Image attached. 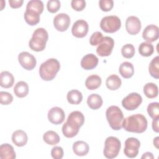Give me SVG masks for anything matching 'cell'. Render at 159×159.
<instances>
[{
	"instance_id": "2e32d148",
	"label": "cell",
	"mask_w": 159,
	"mask_h": 159,
	"mask_svg": "<svg viewBox=\"0 0 159 159\" xmlns=\"http://www.w3.org/2000/svg\"><path fill=\"white\" fill-rule=\"evenodd\" d=\"M142 37L149 43L156 41L159 37L158 27L153 24L147 25L143 31Z\"/></svg>"
},
{
	"instance_id": "f546056e",
	"label": "cell",
	"mask_w": 159,
	"mask_h": 159,
	"mask_svg": "<svg viewBox=\"0 0 159 159\" xmlns=\"http://www.w3.org/2000/svg\"><path fill=\"white\" fill-rule=\"evenodd\" d=\"M143 93L148 98H156L158 94V86L153 83H147L143 86Z\"/></svg>"
},
{
	"instance_id": "d4e9b609",
	"label": "cell",
	"mask_w": 159,
	"mask_h": 159,
	"mask_svg": "<svg viewBox=\"0 0 159 159\" xmlns=\"http://www.w3.org/2000/svg\"><path fill=\"white\" fill-rule=\"evenodd\" d=\"M87 104L91 109L96 110L101 107L102 99L101 96L98 94H91L87 99Z\"/></svg>"
},
{
	"instance_id": "bcb514c9",
	"label": "cell",
	"mask_w": 159,
	"mask_h": 159,
	"mask_svg": "<svg viewBox=\"0 0 159 159\" xmlns=\"http://www.w3.org/2000/svg\"><path fill=\"white\" fill-rule=\"evenodd\" d=\"M158 139H159V137H157L153 140V144L157 148H158Z\"/></svg>"
},
{
	"instance_id": "3957f363",
	"label": "cell",
	"mask_w": 159,
	"mask_h": 159,
	"mask_svg": "<svg viewBox=\"0 0 159 159\" xmlns=\"http://www.w3.org/2000/svg\"><path fill=\"white\" fill-rule=\"evenodd\" d=\"M48 39L47 31L44 28H38L34 32L32 37L29 42V46L34 51H42L46 47Z\"/></svg>"
},
{
	"instance_id": "e575fe53",
	"label": "cell",
	"mask_w": 159,
	"mask_h": 159,
	"mask_svg": "<svg viewBox=\"0 0 159 159\" xmlns=\"http://www.w3.org/2000/svg\"><path fill=\"white\" fill-rule=\"evenodd\" d=\"M122 55L126 58H130L135 54V48L132 44L127 43L122 46L121 48Z\"/></svg>"
},
{
	"instance_id": "4dcf8cb0",
	"label": "cell",
	"mask_w": 159,
	"mask_h": 159,
	"mask_svg": "<svg viewBox=\"0 0 159 159\" xmlns=\"http://www.w3.org/2000/svg\"><path fill=\"white\" fill-rule=\"evenodd\" d=\"M148 71L150 75L154 78H159V57L157 56L150 61L148 66Z\"/></svg>"
},
{
	"instance_id": "9c48e42d",
	"label": "cell",
	"mask_w": 159,
	"mask_h": 159,
	"mask_svg": "<svg viewBox=\"0 0 159 159\" xmlns=\"http://www.w3.org/2000/svg\"><path fill=\"white\" fill-rule=\"evenodd\" d=\"M114 45V41L110 37H104L102 41L98 45L96 53L100 57H107L111 55Z\"/></svg>"
},
{
	"instance_id": "8992f818",
	"label": "cell",
	"mask_w": 159,
	"mask_h": 159,
	"mask_svg": "<svg viewBox=\"0 0 159 159\" xmlns=\"http://www.w3.org/2000/svg\"><path fill=\"white\" fill-rule=\"evenodd\" d=\"M121 27V21L116 16H108L104 17L100 22L101 29L107 33L117 32Z\"/></svg>"
},
{
	"instance_id": "5b68a950",
	"label": "cell",
	"mask_w": 159,
	"mask_h": 159,
	"mask_svg": "<svg viewBox=\"0 0 159 159\" xmlns=\"http://www.w3.org/2000/svg\"><path fill=\"white\" fill-rule=\"evenodd\" d=\"M121 143L119 139L113 136L108 137L104 142L103 154L107 158H114L118 155Z\"/></svg>"
},
{
	"instance_id": "60d3db41",
	"label": "cell",
	"mask_w": 159,
	"mask_h": 159,
	"mask_svg": "<svg viewBox=\"0 0 159 159\" xmlns=\"http://www.w3.org/2000/svg\"><path fill=\"white\" fill-rule=\"evenodd\" d=\"M71 5L75 11H81L86 7V1L84 0H72Z\"/></svg>"
},
{
	"instance_id": "7bdbcfd3",
	"label": "cell",
	"mask_w": 159,
	"mask_h": 159,
	"mask_svg": "<svg viewBox=\"0 0 159 159\" xmlns=\"http://www.w3.org/2000/svg\"><path fill=\"white\" fill-rule=\"evenodd\" d=\"M24 2L23 0H9L10 6L12 8L20 7Z\"/></svg>"
},
{
	"instance_id": "b9f144b4",
	"label": "cell",
	"mask_w": 159,
	"mask_h": 159,
	"mask_svg": "<svg viewBox=\"0 0 159 159\" xmlns=\"http://www.w3.org/2000/svg\"><path fill=\"white\" fill-rule=\"evenodd\" d=\"M63 150L61 147L55 146L52 149L51 155L55 159H61L63 157Z\"/></svg>"
},
{
	"instance_id": "8fae6325",
	"label": "cell",
	"mask_w": 159,
	"mask_h": 159,
	"mask_svg": "<svg viewBox=\"0 0 159 159\" xmlns=\"http://www.w3.org/2000/svg\"><path fill=\"white\" fill-rule=\"evenodd\" d=\"M66 122L72 128L80 130L84 122V116L80 111H75L69 114Z\"/></svg>"
},
{
	"instance_id": "30bf717a",
	"label": "cell",
	"mask_w": 159,
	"mask_h": 159,
	"mask_svg": "<svg viewBox=\"0 0 159 159\" xmlns=\"http://www.w3.org/2000/svg\"><path fill=\"white\" fill-rule=\"evenodd\" d=\"M20 65L27 70H32L36 66L37 61L33 55L27 52H22L18 55Z\"/></svg>"
},
{
	"instance_id": "5bb4252c",
	"label": "cell",
	"mask_w": 159,
	"mask_h": 159,
	"mask_svg": "<svg viewBox=\"0 0 159 159\" xmlns=\"http://www.w3.org/2000/svg\"><path fill=\"white\" fill-rule=\"evenodd\" d=\"M65 117V112L61 107L55 106L48 111V119L53 124L58 125L61 124L64 121Z\"/></svg>"
},
{
	"instance_id": "7a4b0ae2",
	"label": "cell",
	"mask_w": 159,
	"mask_h": 159,
	"mask_svg": "<svg viewBox=\"0 0 159 159\" xmlns=\"http://www.w3.org/2000/svg\"><path fill=\"white\" fill-rule=\"evenodd\" d=\"M60 64L56 58H49L43 62L39 68V75L45 81H51L60 70Z\"/></svg>"
},
{
	"instance_id": "7402d4cb",
	"label": "cell",
	"mask_w": 159,
	"mask_h": 159,
	"mask_svg": "<svg viewBox=\"0 0 159 159\" xmlns=\"http://www.w3.org/2000/svg\"><path fill=\"white\" fill-rule=\"evenodd\" d=\"M89 145L84 141H76L73 145V150L78 156H84L89 152Z\"/></svg>"
},
{
	"instance_id": "9a60e30c",
	"label": "cell",
	"mask_w": 159,
	"mask_h": 159,
	"mask_svg": "<svg viewBox=\"0 0 159 159\" xmlns=\"http://www.w3.org/2000/svg\"><path fill=\"white\" fill-rule=\"evenodd\" d=\"M142 25L139 19L134 16H129L127 18L125 21V29L127 32L130 35H135L138 34Z\"/></svg>"
},
{
	"instance_id": "4fadbf2b",
	"label": "cell",
	"mask_w": 159,
	"mask_h": 159,
	"mask_svg": "<svg viewBox=\"0 0 159 159\" xmlns=\"http://www.w3.org/2000/svg\"><path fill=\"white\" fill-rule=\"evenodd\" d=\"M89 26L87 22L84 20L80 19L73 24L71 28V32L75 37L83 38L86 35Z\"/></svg>"
},
{
	"instance_id": "52a82bcc",
	"label": "cell",
	"mask_w": 159,
	"mask_h": 159,
	"mask_svg": "<svg viewBox=\"0 0 159 159\" xmlns=\"http://www.w3.org/2000/svg\"><path fill=\"white\" fill-rule=\"evenodd\" d=\"M140 146V141L134 137H130L125 141L124 153L129 158H132L137 156Z\"/></svg>"
},
{
	"instance_id": "f1b7e54d",
	"label": "cell",
	"mask_w": 159,
	"mask_h": 159,
	"mask_svg": "<svg viewBox=\"0 0 159 159\" xmlns=\"http://www.w3.org/2000/svg\"><path fill=\"white\" fill-rule=\"evenodd\" d=\"M67 101L71 104H78L83 99L82 93L76 89H72L67 93L66 95Z\"/></svg>"
},
{
	"instance_id": "277c9868",
	"label": "cell",
	"mask_w": 159,
	"mask_h": 159,
	"mask_svg": "<svg viewBox=\"0 0 159 159\" xmlns=\"http://www.w3.org/2000/svg\"><path fill=\"white\" fill-rule=\"evenodd\" d=\"M106 116L110 127L113 130H119L122 129L124 114L118 106H111L109 107L106 110Z\"/></svg>"
},
{
	"instance_id": "ab89813d",
	"label": "cell",
	"mask_w": 159,
	"mask_h": 159,
	"mask_svg": "<svg viewBox=\"0 0 159 159\" xmlns=\"http://www.w3.org/2000/svg\"><path fill=\"white\" fill-rule=\"evenodd\" d=\"M99 5L102 11L107 12L112 9L114 6V2L112 0H100L99 1Z\"/></svg>"
},
{
	"instance_id": "836d02e7",
	"label": "cell",
	"mask_w": 159,
	"mask_h": 159,
	"mask_svg": "<svg viewBox=\"0 0 159 159\" xmlns=\"http://www.w3.org/2000/svg\"><path fill=\"white\" fill-rule=\"evenodd\" d=\"M159 103L157 102H151L147 106V112L151 118L159 117Z\"/></svg>"
},
{
	"instance_id": "83f0119b",
	"label": "cell",
	"mask_w": 159,
	"mask_h": 159,
	"mask_svg": "<svg viewBox=\"0 0 159 159\" xmlns=\"http://www.w3.org/2000/svg\"><path fill=\"white\" fill-rule=\"evenodd\" d=\"M24 19L30 25H35L40 21V14L30 10H26L24 13Z\"/></svg>"
},
{
	"instance_id": "d6a6232c",
	"label": "cell",
	"mask_w": 159,
	"mask_h": 159,
	"mask_svg": "<svg viewBox=\"0 0 159 159\" xmlns=\"http://www.w3.org/2000/svg\"><path fill=\"white\" fill-rule=\"evenodd\" d=\"M26 10L33 11L40 14L43 11V3L40 0H31L27 2Z\"/></svg>"
},
{
	"instance_id": "1f68e13d",
	"label": "cell",
	"mask_w": 159,
	"mask_h": 159,
	"mask_svg": "<svg viewBox=\"0 0 159 159\" xmlns=\"http://www.w3.org/2000/svg\"><path fill=\"white\" fill-rule=\"evenodd\" d=\"M154 52L153 45L149 42H145L140 43L139 47V52L143 57H149Z\"/></svg>"
},
{
	"instance_id": "e0dca14e",
	"label": "cell",
	"mask_w": 159,
	"mask_h": 159,
	"mask_svg": "<svg viewBox=\"0 0 159 159\" xmlns=\"http://www.w3.org/2000/svg\"><path fill=\"white\" fill-rule=\"evenodd\" d=\"M98 63V57L93 54L88 53L84 55L81 60V67L86 70H92L96 67Z\"/></svg>"
},
{
	"instance_id": "f35d334b",
	"label": "cell",
	"mask_w": 159,
	"mask_h": 159,
	"mask_svg": "<svg viewBox=\"0 0 159 159\" xmlns=\"http://www.w3.org/2000/svg\"><path fill=\"white\" fill-rule=\"evenodd\" d=\"M47 7L48 12L55 13L60 9V2L58 0H49L47 4Z\"/></svg>"
},
{
	"instance_id": "7c38bea8",
	"label": "cell",
	"mask_w": 159,
	"mask_h": 159,
	"mask_svg": "<svg viewBox=\"0 0 159 159\" xmlns=\"http://www.w3.org/2000/svg\"><path fill=\"white\" fill-rule=\"evenodd\" d=\"M70 24V17L65 13H60L56 15L53 19L55 28L60 32H64L67 30Z\"/></svg>"
},
{
	"instance_id": "ba28073f",
	"label": "cell",
	"mask_w": 159,
	"mask_h": 159,
	"mask_svg": "<svg viewBox=\"0 0 159 159\" xmlns=\"http://www.w3.org/2000/svg\"><path fill=\"white\" fill-rule=\"evenodd\" d=\"M142 98L137 93H132L128 94L122 101V106L128 111L136 109L142 103Z\"/></svg>"
},
{
	"instance_id": "4316f807",
	"label": "cell",
	"mask_w": 159,
	"mask_h": 159,
	"mask_svg": "<svg viewBox=\"0 0 159 159\" xmlns=\"http://www.w3.org/2000/svg\"><path fill=\"white\" fill-rule=\"evenodd\" d=\"M43 139L45 143L51 145L58 143L60 140L58 134L53 130L47 131L43 135Z\"/></svg>"
},
{
	"instance_id": "ac0fdd59",
	"label": "cell",
	"mask_w": 159,
	"mask_h": 159,
	"mask_svg": "<svg viewBox=\"0 0 159 159\" xmlns=\"http://www.w3.org/2000/svg\"><path fill=\"white\" fill-rule=\"evenodd\" d=\"M27 140V135L24 130H16L12 135V141L17 147H23L25 145Z\"/></svg>"
},
{
	"instance_id": "603a6c76",
	"label": "cell",
	"mask_w": 159,
	"mask_h": 159,
	"mask_svg": "<svg viewBox=\"0 0 159 159\" xmlns=\"http://www.w3.org/2000/svg\"><path fill=\"white\" fill-rule=\"evenodd\" d=\"M102 83L101 78L96 75L89 76L85 81V86L89 90H94L98 88Z\"/></svg>"
},
{
	"instance_id": "f6af8a7d",
	"label": "cell",
	"mask_w": 159,
	"mask_h": 159,
	"mask_svg": "<svg viewBox=\"0 0 159 159\" xmlns=\"http://www.w3.org/2000/svg\"><path fill=\"white\" fill-rule=\"evenodd\" d=\"M141 158H147V159H153L154 158V156L153 155L152 153L147 152H145L143 154V155L142 156Z\"/></svg>"
},
{
	"instance_id": "6da1fadb",
	"label": "cell",
	"mask_w": 159,
	"mask_h": 159,
	"mask_svg": "<svg viewBox=\"0 0 159 159\" xmlns=\"http://www.w3.org/2000/svg\"><path fill=\"white\" fill-rule=\"evenodd\" d=\"M147 124V120L143 115L135 114L124 119L122 127L127 132L140 134L146 130Z\"/></svg>"
},
{
	"instance_id": "d590c367",
	"label": "cell",
	"mask_w": 159,
	"mask_h": 159,
	"mask_svg": "<svg viewBox=\"0 0 159 159\" xmlns=\"http://www.w3.org/2000/svg\"><path fill=\"white\" fill-rule=\"evenodd\" d=\"M79 132V130L75 129L70 127L66 122L62 126V132L65 137L67 138H72L76 136Z\"/></svg>"
},
{
	"instance_id": "484cf974",
	"label": "cell",
	"mask_w": 159,
	"mask_h": 159,
	"mask_svg": "<svg viewBox=\"0 0 159 159\" xmlns=\"http://www.w3.org/2000/svg\"><path fill=\"white\" fill-rule=\"evenodd\" d=\"M121 80L116 75H111L108 76L106 81L107 88L110 90H116L121 86Z\"/></svg>"
},
{
	"instance_id": "8d00e7d4",
	"label": "cell",
	"mask_w": 159,
	"mask_h": 159,
	"mask_svg": "<svg viewBox=\"0 0 159 159\" xmlns=\"http://www.w3.org/2000/svg\"><path fill=\"white\" fill-rule=\"evenodd\" d=\"M13 101L12 95L6 91L0 92V102L2 105H8Z\"/></svg>"
},
{
	"instance_id": "ffe728a7",
	"label": "cell",
	"mask_w": 159,
	"mask_h": 159,
	"mask_svg": "<svg viewBox=\"0 0 159 159\" xmlns=\"http://www.w3.org/2000/svg\"><path fill=\"white\" fill-rule=\"evenodd\" d=\"M14 78L11 73L7 71H3L0 74V85L4 88H9L13 86Z\"/></svg>"
},
{
	"instance_id": "d6986e66",
	"label": "cell",
	"mask_w": 159,
	"mask_h": 159,
	"mask_svg": "<svg viewBox=\"0 0 159 159\" xmlns=\"http://www.w3.org/2000/svg\"><path fill=\"white\" fill-rule=\"evenodd\" d=\"M16 155L14 147L9 143H3L0 146V158L14 159Z\"/></svg>"
},
{
	"instance_id": "cb8c5ba5",
	"label": "cell",
	"mask_w": 159,
	"mask_h": 159,
	"mask_svg": "<svg viewBox=\"0 0 159 159\" xmlns=\"http://www.w3.org/2000/svg\"><path fill=\"white\" fill-rule=\"evenodd\" d=\"M14 93L19 98L25 97L29 93V86L27 83L24 81L17 82L14 88Z\"/></svg>"
},
{
	"instance_id": "44dd1931",
	"label": "cell",
	"mask_w": 159,
	"mask_h": 159,
	"mask_svg": "<svg viewBox=\"0 0 159 159\" xmlns=\"http://www.w3.org/2000/svg\"><path fill=\"white\" fill-rule=\"evenodd\" d=\"M119 71L123 78L127 79L133 76L134 73V68L130 62L124 61L120 64Z\"/></svg>"
},
{
	"instance_id": "ee69618b",
	"label": "cell",
	"mask_w": 159,
	"mask_h": 159,
	"mask_svg": "<svg viewBox=\"0 0 159 159\" xmlns=\"http://www.w3.org/2000/svg\"><path fill=\"white\" fill-rule=\"evenodd\" d=\"M158 118L153 119L152 121V129L155 132H159V129H158Z\"/></svg>"
},
{
	"instance_id": "74e56055",
	"label": "cell",
	"mask_w": 159,
	"mask_h": 159,
	"mask_svg": "<svg viewBox=\"0 0 159 159\" xmlns=\"http://www.w3.org/2000/svg\"><path fill=\"white\" fill-rule=\"evenodd\" d=\"M103 37H104L101 32L98 31L95 32L91 35L89 39V43L93 46L99 45L102 41Z\"/></svg>"
}]
</instances>
